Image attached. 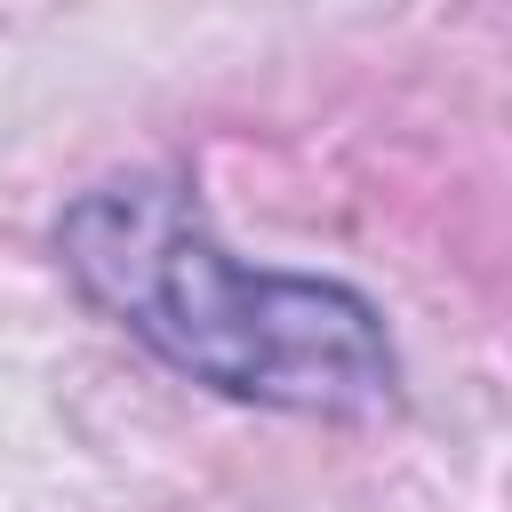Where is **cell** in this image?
I'll list each match as a JSON object with an SVG mask.
<instances>
[{"label": "cell", "mask_w": 512, "mask_h": 512, "mask_svg": "<svg viewBox=\"0 0 512 512\" xmlns=\"http://www.w3.org/2000/svg\"><path fill=\"white\" fill-rule=\"evenodd\" d=\"M72 280L192 384L304 416H376L400 360L368 296L240 264L176 184H104L64 216Z\"/></svg>", "instance_id": "obj_1"}]
</instances>
